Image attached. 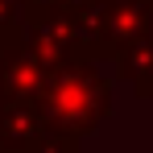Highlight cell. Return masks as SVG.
I'll use <instances>...</instances> for the list:
<instances>
[{"instance_id":"11","label":"cell","mask_w":153,"mask_h":153,"mask_svg":"<svg viewBox=\"0 0 153 153\" xmlns=\"http://www.w3.org/2000/svg\"><path fill=\"white\" fill-rule=\"evenodd\" d=\"M0 153H4V145H0Z\"/></svg>"},{"instance_id":"3","label":"cell","mask_w":153,"mask_h":153,"mask_svg":"<svg viewBox=\"0 0 153 153\" xmlns=\"http://www.w3.org/2000/svg\"><path fill=\"white\" fill-rule=\"evenodd\" d=\"M79 13L95 62H112L124 46L153 33V0H83Z\"/></svg>"},{"instance_id":"8","label":"cell","mask_w":153,"mask_h":153,"mask_svg":"<svg viewBox=\"0 0 153 153\" xmlns=\"http://www.w3.org/2000/svg\"><path fill=\"white\" fill-rule=\"evenodd\" d=\"M21 13H25V0H0V29L17 25V21H21Z\"/></svg>"},{"instance_id":"9","label":"cell","mask_w":153,"mask_h":153,"mask_svg":"<svg viewBox=\"0 0 153 153\" xmlns=\"http://www.w3.org/2000/svg\"><path fill=\"white\" fill-rule=\"evenodd\" d=\"M58 4H83V0H58Z\"/></svg>"},{"instance_id":"1","label":"cell","mask_w":153,"mask_h":153,"mask_svg":"<svg viewBox=\"0 0 153 153\" xmlns=\"http://www.w3.org/2000/svg\"><path fill=\"white\" fill-rule=\"evenodd\" d=\"M37 112L46 128L54 132H71L87 137L112 116V79L100 71L95 58H71L50 66V75L42 83Z\"/></svg>"},{"instance_id":"7","label":"cell","mask_w":153,"mask_h":153,"mask_svg":"<svg viewBox=\"0 0 153 153\" xmlns=\"http://www.w3.org/2000/svg\"><path fill=\"white\" fill-rule=\"evenodd\" d=\"M79 149H83V137H71V132H54V128H46L33 153H79Z\"/></svg>"},{"instance_id":"6","label":"cell","mask_w":153,"mask_h":153,"mask_svg":"<svg viewBox=\"0 0 153 153\" xmlns=\"http://www.w3.org/2000/svg\"><path fill=\"white\" fill-rule=\"evenodd\" d=\"M112 71L120 79H128L141 100H153V33L141 37V42H132V46H124L112 58Z\"/></svg>"},{"instance_id":"4","label":"cell","mask_w":153,"mask_h":153,"mask_svg":"<svg viewBox=\"0 0 153 153\" xmlns=\"http://www.w3.org/2000/svg\"><path fill=\"white\" fill-rule=\"evenodd\" d=\"M46 75H50V66L25 46L21 29L17 25L0 29V91L8 100H37Z\"/></svg>"},{"instance_id":"10","label":"cell","mask_w":153,"mask_h":153,"mask_svg":"<svg viewBox=\"0 0 153 153\" xmlns=\"http://www.w3.org/2000/svg\"><path fill=\"white\" fill-rule=\"evenodd\" d=\"M0 100H4V91H0Z\"/></svg>"},{"instance_id":"2","label":"cell","mask_w":153,"mask_h":153,"mask_svg":"<svg viewBox=\"0 0 153 153\" xmlns=\"http://www.w3.org/2000/svg\"><path fill=\"white\" fill-rule=\"evenodd\" d=\"M21 37L25 46L46 66L71 62V58H91V42H87V25L79 4H58V0H25L21 13Z\"/></svg>"},{"instance_id":"5","label":"cell","mask_w":153,"mask_h":153,"mask_svg":"<svg viewBox=\"0 0 153 153\" xmlns=\"http://www.w3.org/2000/svg\"><path fill=\"white\" fill-rule=\"evenodd\" d=\"M46 132L37 100H0V145L4 153H33Z\"/></svg>"}]
</instances>
